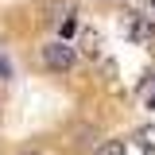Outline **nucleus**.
Here are the masks:
<instances>
[{
  "mask_svg": "<svg viewBox=\"0 0 155 155\" xmlns=\"http://www.w3.org/2000/svg\"><path fill=\"white\" fill-rule=\"evenodd\" d=\"M74 47L70 43H51V47H43V62L51 66V70H70L74 66Z\"/></svg>",
  "mask_w": 155,
  "mask_h": 155,
  "instance_id": "f257e3e1",
  "label": "nucleus"
},
{
  "mask_svg": "<svg viewBox=\"0 0 155 155\" xmlns=\"http://www.w3.org/2000/svg\"><path fill=\"white\" fill-rule=\"evenodd\" d=\"M136 140H140L143 151H155V128H151V124H143V128L136 132Z\"/></svg>",
  "mask_w": 155,
  "mask_h": 155,
  "instance_id": "f03ea898",
  "label": "nucleus"
},
{
  "mask_svg": "<svg viewBox=\"0 0 155 155\" xmlns=\"http://www.w3.org/2000/svg\"><path fill=\"white\" fill-rule=\"evenodd\" d=\"M124 151H128V147H124V140H109L97 155H124Z\"/></svg>",
  "mask_w": 155,
  "mask_h": 155,
  "instance_id": "7ed1b4c3",
  "label": "nucleus"
},
{
  "mask_svg": "<svg viewBox=\"0 0 155 155\" xmlns=\"http://www.w3.org/2000/svg\"><path fill=\"white\" fill-rule=\"evenodd\" d=\"M132 35L136 39H151L155 35V23H132Z\"/></svg>",
  "mask_w": 155,
  "mask_h": 155,
  "instance_id": "20e7f679",
  "label": "nucleus"
},
{
  "mask_svg": "<svg viewBox=\"0 0 155 155\" xmlns=\"http://www.w3.org/2000/svg\"><path fill=\"white\" fill-rule=\"evenodd\" d=\"M74 27H78L74 16H70V19H62V39H70V35H74Z\"/></svg>",
  "mask_w": 155,
  "mask_h": 155,
  "instance_id": "39448f33",
  "label": "nucleus"
},
{
  "mask_svg": "<svg viewBox=\"0 0 155 155\" xmlns=\"http://www.w3.org/2000/svg\"><path fill=\"white\" fill-rule=\"evenodd\" d=\"M0 78H12V62L8 58H0Z\"/></svg>",
  "mask_w": 155,
  "mask_h": 155,
  "instance_id": "423d86ee",
  "label": "nucleus"
},
{
  "mask_svg": "<svg viewBox=\"0 0 155 155\" xmlns=\"http://www.w3.org/2000/svg\"><path fill=\"white\" fill-rule=\"evenodd\" d=\"M23 155H39V151H23Z\"/></svg>",
  "mask_w": 155,
  "mask_h": 155,
  "instance_id": "0eeeda50",
  "label": "nucleus"
},
{
  "mask_svg": "<svg viewBox=\"0 0 155 155\" xmlns=\"http://www.w3.org/2000/svg\"><path fill=\"white\" fill-rule=\"evenodd\" d=\"M151 105H155V97H151Z\"/></svg>",
  "mask_w": 155,
  "mask_h": 155,
  "instance_id": "6e6552de",
  "label": "nucleus"
}]
</instances>
